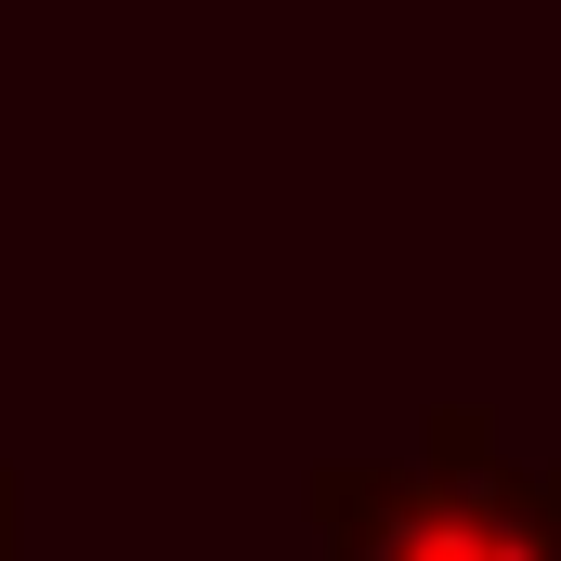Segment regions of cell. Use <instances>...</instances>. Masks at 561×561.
I'll return each instance as SVG.
<instances>
[{"label":"cell","mask_w":561,"mask_h":561,"mask_svg":"<svg viewBox=\"0 0 561 561\" xmlns=\"http://www.w3.org/2000/svg\"><path fill=\"white\" fill-rule=\"evenodd\" d=\"M300 496L327 561H561V470L496 457L470 405H444L419 457H327Z\"/></svg>","instance_id":"cell-1"},{"label":"cell","mask_w":561,"mask_h":561,"mask_svg":"<svg viewBox=\"0 0 561 561\" xmlns=\"http://www.w3.org/2000/svg\"><path fill=\"white\" fill-rule=\"evenodd\" d=\"M0 561H26V483L0 470Z\"/></svg>","instance_id":"cell-2"}]
</instances>
